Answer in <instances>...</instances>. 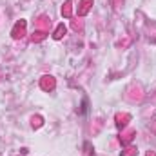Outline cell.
<instances>
[{"mask_svg":"<svg viewBox=\"0 0 156 156\" xmlns=\"http://www.w3.org/2000/svg\"><path fill=\"white\" fill-rule=\"evenodd\" d=\"M42 87H44L45 91H51V89H55V78L44 76V78H42Z\"/></svg>","mask_w":156,"mask_h":156,"instance_id":"2","label":"cell"},{"mask_svg":"<svg viewBox=\"0 0 156 156\" xmlns=\"http://www.w3.org/2000/svg\"><path fill=\"white\" fill-rule=\"evenodd\" d=\"M47 24H49V18L47 16H40V20H38V26L42 27V31L47 27Z\"/></svg>","mask_w":156,"mask_h":156,"instance_id":"7","label":"cell"},{"mask_svg":"<svg viewBox=\"0 0 156 156\" xmlns=\"http://www.w3.org/2000/svg\"><path fill=\"white\" fill-rule=\"evenodd\" d=\"M89 4H91V0H83V2H82V7H80L78 13H80V15H85L87 9H89Z\"/></svg>","mask_w":156,"mask_h":156,"instance_id":"6","label":"cell"},{"mask_svg":"<svg viewBox=\"0 0 156 156\" xmlns=\"http://www.w3.org/2000/svg\"><path fill=\"white\" fill-rule=\"evenodd\" d=\"M64 35H66V27H64V24H62V26H58V27H56V31H55V35H53V37L58 40V38H62Z\"/></svg>","mask_w":156,"mask_h":156,"instance_id":"4","label":"cell"},{"mask_svg":"<svg viewBox=\"0 0 156 156\" xmlns=\"http://www.w3.org/2000/svg\"><path fill=\"white\" fill-rule=\"evenodd\" d=\"M24 31H26V22L20 20V22L15 26V29H13V38H22V37H24Z\"/></svg>","mask_w":156,"mask_h":156,"instance_id":"1","label":"cell"},{"mask_svg":"<svg viewBox=\"0 0 156 156\" xmlns=\"http://www.w3.org/2000/svg\"><path fill=\"white\" fill-rule=\"evenodd\" d=\"M147 156H156L154 153H147Z\"/></svg>","mask_w":156,"mask_h":156,"instance_id":"12","label":"cell"},{"mask_svg":"<svg viewBox=\"0 0 156 156\" xmlns=\"http://www.w3.org/2000/svg\"><path fill=\"white\" fill-rule=\"evenodd\" d=\"M127 120H129L127 115H118L116 116V125L118 127H125V125H127Z\"/></svg>","mask_w":156,"mask_h":156,"instance_id":"3","label":"cell"},{"mask_svg":"<svg viewBox=\"0 0 156 156\" xmlns=\"http://www.w3.org/2000/svg\"><path fill=\"white\" fill-rule=\"evenodd\" d=\"M33 125H40V118H38V116L33 118Z\"/></svg>","mask_w":156,"mask_h":156,"instance_id":"11","label":"cell"},{"mask_svg":"<svg viewBox=\"0 0 156 156\" xmlns=\"http://www.w3.org/2000/svg\"><path fill=\"white\" fill-rule=\"evenodd\" d=\"M131 138H133V131H129V133H125V134H123V142H129Z\"/></svg>","mask_w":156,"mask_h":156,"instance_id":"9","label":"cell"},{"mask_svg":"<svg viewBox=\"0 0 156 156\" xmlns=\"http://www.w3.org/2000/svg\"><path fill=\"white\" fill-rule=\"evenodd\" d=\"M134 153H136V151H134V149L131 147V149H125V153H123V154H122V156H133V154H134Z\"/></svg>","mask_w":156,"mask_h":156,"instance_id":"10","label":"cell"},{"mask_svg":"<svg viewBox=\"0 0 156 156\" xmlns=\"http://www.w3.org/2000/svg\"><path fill=\"white\" fill-rule=\"evenodd\" d=\"M44 33H45V31H37V33H33V37H31V38H33V42H40V40L45 37Z\"/></svg>","mask_w":156,"mask_h":156,"instance_id":"8","label":"cell"},{"mask_svg":"<svg viewBox=\"0 0 156 156\" xmlns=\"http://www.w3.org/2000/svg\"><path fill=\"white\" fill-rule=\"evenodd\" d=\"M62 13H64V16H71V0H67V2H66V5H64Z\"/></svg>","mask_w":156,"mask_h":156,"instance_id":"5","label":"cell"}]
</instances>
